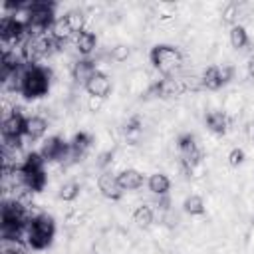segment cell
<instances>
[{
    "mask_svg": "<svg viewBox=\"0 0 254 254\" xmlns=\"http://www.w3.org/2000/svg\"><path fill=\"white\" fill-rule=\"evenodd\" d=\"M222 20L228 22V24H234V22L238 20V4H236V2H232V4H228V6L224 8Z\"/></svg>",
    "mask_w": 254,
    "mask_h": 254,
    "instance_id": "obj_27",
    "label": "cell"
},
{
    "mask_svg": "<svg viewBox=\"0 0 254 254\" xmlns=\"http://www.w3.org/2000/svg\"><path fill=\"white\" fill-rule=\"evenodd\" d=\"M230 44H232V48H236V50H240V48H244V46L248 44V34H246V30H244V26L234 24V26L230 28Z\"/></svg>",
    "mask_w": 254,
    "mask_h": 254,
    "instance_id": "obj_21",
    "label": "cell"
},
{
    "mask_svg": "<svg viewBox=\"0 0 254 254\" xmlns=\"http://www.w3.org/2000/svg\"><path fill=\"white\" fill-rule=\"evenodd\" d=\"M2 252L6 254H28V242L22 238H2Z\"/></svg>",
    "mask_w": 254,
    "mask_h": 254,
    "instance_id": "obj_17",
    "label": "cell"
},
{
    "mask_svg": "<svg viewBox=\"0 0 254 254\" xmlns=\"http://www.w3.org/2000/svg\"><path fill=\"white\" fill-rule=\"evenodd\" d=\"M139 127H141V119L135 115V117H131L127 123H125V131L127 133H131V131H139Z\"/></svg>",
    "mask_w": 254,
    "mask_h": 254,
    "instance_id": "obj_31",
    "label": "cell"
},
{
    "mask_svg": "<svg viewBox=\"0 0 254 254\" xmlns=\"http://www.w3.org/2000/svg\"><path fill=\"white\" fill-rule=\"evenodd\" d=\"M133 220L139 224V226H149L151 222H153V210L149 208V206H145V204H141V206H137L135 208V212H133Z\"/></svg>",
    "mask_w": 254,
    "mask_h": 254,
    "instance_id": "obj_23",
    "label": "cell"
},
{
    "mask_svg": "<svg viewBox=\"0 0 254 254\" xmlns=\"http://www.w3.org/2000/svg\"><path fill=\"white\" fill-rule=\"evenodd\" d=\"M85 91L89 93V97H101V99H105V97L109 95V91H111V79H109L105 73L97 71V73L85 83Z\"/></svg>",
    "mask_w": 254,
    "mask_h": 254,
    "instance_id": "obj_8",
    "label": "cell"
},
{
    "mask_svg": "<svg viewBox=\"0 0 254 254\" xmlns=\"http://www.w3.org/2000/svg\"><path fill=\"white\" fill-rule=\"evenodd\" d=\"M179 149L183 155H189L192 151H196V139L192 135H183L179 137Z\"/></svg>",
    "mask_w": 254,
    "mask_h": 254,
    "instance_id": "obj_26",
    "label": "cell"
},
{
    "mask_svg": "<svg viewBox=\"0 0 254 254\" xmlns=\"http://www.w3.org/2000/svg\"><path fill=\"white\" fill-rule=\"evenodd\" d=\"M95 73H97V69H95V62H91V60H79V62H75L73 67H71V75H73V79L79 81V83H83V85H85Z\"/></svg>",
    "mask_w": 254,
    "mask_h": 254,
    "instance_id": "obj_9",
    "label": "cell"
},
{
    "mask_svg": "<svg viewBox=\"0 0 254 254\" xmlns=\"http://www.w3.org/2000/svg\"><path fill=\"white\" fill-rule=\"evenodd\" d=\"M97 189L105 198L111 200H119L123 196V189L117 183V177H113L111 173H101L97 179Z\"/></svg>",
    "mask_w": 254,
    "mask_h": 254,
    "instance_id": "obj_7",
    "label": "cell"
},
{
    "mask_svg": "<svg viewBox=\"0 0 254 254\" xmlns=\"http://www.w3.org/2000/svg\"><path fill=\"white\" fill-rule=\"evenodd\" d=\"M149 58H151V64H153L161 73H165V75H171L173 71H177V69L183 65V56H181V52H179L177 48H173V46H167V44L155 46V48L151 50Z\"/></svg>",
    "mask_w": 254,
    "mask_h": 254,
    "instance_id": "obj_3",
    "label": "cell"
},
{
    "mask_svg": "<svg viewBox=\"0 0 254 254\" xmlns=\"http://www.w3.org/2000/svg\"><path fill=\"white\" fill-rule=\"evenodd\" d=\"M91 147V137L87 135V133H77L75 137H73V141H71V153L75 155V157H81V155H85V151Z\"/></svg>",
    "mask_w": 254,
    "mask_h": 254,
    "instance_id": "obj_19",
    "label": "cell"
},
{
    "mask_svg": "<svg viewBox=\"0 0 254 254\" xmlns=\"http://www.w3.org/2000/svg\"><path fill=\"white\" fill-rule=\"evenodd\" d=\"M48 129V123L44 117H38V115H32L26 119V137L30 139H40Z\"/></svg>",
    "mask_w": 254,
    "mask_h": 254,
    "instance_id": "obj_11",
    "label": "cell"
},
{
    "mask_svg": "<svg viewBox=\"0 0 254 254\" xmlns=\"http://www.w3.org/2000/svg\"><path fill=\"white\" fill-rule=\"evenodd\" d=\"M185 91H187V83H185L183 79L165 77V79L153 83L147 93H149V95L155 93V95H159V97H177V95H183Z\"/></svg>",
    "mask_w": 254,
    "mask_h": 254,
    "instance_id": "obj_4",
    "label": "cell"
},
{
    "mask_svg": "<svg viewBox=\"0 0 254 254\" xmlns=\"http://www.w3.org/2000/svg\"><path fill=\"white\" fill-rule=\"evenodd\" d=\"M248 73H250V77H254V56L248 62Z\"/></svg>",
    "mask_w": 254,
    "mask_h": 254,
    "instance_id": "obj_34",
    "label": "cell"
},
{
    "mask_svg": "<svg viewBox=\"0 0 254 254\" xmlns=\"http://www.w3.org/2000/svg\"><path fill=\"white\" fill-rule=\"evenodd\" d=\"M117 183L123 190H135L143 185V175L135 169H125L117 175Z\"/></svg>",
    "mask_w": 254,
    "mask_h": 254,
    "instance_id": "obj_10",
    "label": "cell"
},
{
    "mask_svg": "<svg viewBox=\"0 0 254 254\" xmlns=\"http://www.w3.org/2000/svg\"><path fill=\"white\" fill-rule=\"evenodd\" d=\"M183 206H185V212H189L192 216L194 214H204V200L200 196H196V194L187 196L185 202H183Z\"/></svg>",
    "mask_w": 254,
    "mask_h": 254,
    "instance_id": "obj_22",
    "label": "cell"
},
{
    "mask_svg": "<svg viewBox=\"0 0 254 254\" xmlns=\"http://www.w3.org/2000/svg\"><path fill=\"white\" fill-rule=\"evenodd\" d=\"M111 157H113V155H111V151H107V153H103V155L99 157V165H101V167H105V165H107V163L111 161Z\"/></svg>",
    "mask_w": 254,
    "mask_h": 254,
    "instance_id": "obj_33",
    "label": "cell"
},
{
    "mask_svg": "<svg viewBox=\"0 0 254 254\" xmlns=\"http://www.w3.org/2000/svg\"><path fill=\"white\" fill-rule=\"evenodd\" d=\"M244 163V151L242 149H232L230 153H228V165L230 167H238V165H242Z\"/></svg>",
    "mask_w": 254,
    "mask_h": 254,
    "instance_id": "obj_29",
    "label": "cell"
},
{
    "mask_svg": "<svg viewBox=\"0 0 254 254\" xmlns=\"http://www.w3.org/2000/svg\"><path fill=\"white\" fill-rule=\"evenodd\" d=\"M26 119L28 117H24L14 107V111L8 117H4V121H2V135L4 137H22V135H26Z\"/></svg>",
    "mask_w": 254,
    "mask_h": 254,
    "instance_id": "obj_6",
    "label": "cell"
},
{
    "mask_svg": "<svg viewBox=\"0 0 254 254\" xmlns=\"http://www.w3.org/2000/svg\"><path fill=\"white\" fill-rule=\"evenodd\" d=\"M147 185H149V190L155 192V194H167L169 189H171V181H169V177L163 175V173H155V175H151Z\"/></svg>",
    "mask_w": 254,
    "mask_h": 254,
    "instance_id": "obj_14",
    "label": "cell"
},
{
    "mask_svg": "<svg viewBox=\"0 0 254 254\" xmlns=\"http://www.w3.org/2000/svg\"><path fill=\"white\" fill-rule=\"evenodd\" d=\"M50 34H52L56 40L65 42L73 32H71V28H69V24H67V18L62 16V18H56V20H54V24H52V28H50Z\"/></svg>",
    "mask_w": 254,
    "mask_h": 254,
    "instance_id": "obj_15",
    "label": "cell"
},
{
    "mask_svg": "<svg viewBox=\"0 0 254 254\" xmlns=\"http://www.w3.org/2000/svg\"><path fill=\"white\" fill-rule=\"evenodd\" d=\"M103 101H105V99H101V97H89V101H87L89 111H99V109L103 107Z\"/></svg>",
    "mask_w": 254,
    "mask_h": 254,
    "instance_id": "obj_32",
    "label": "cell"
},
{
    "mask_svg": "<svg viewBox=\"0 0 254 254\" xmlns=\"http://www.w3.org/2000/svg\"><path fill=\"white\" fill-rule=\"evenodd\" d=\"M232 75H234V67H232V65H222V67H220V79H222V85H224L226 81H230Z\"/></svg>",
    "mask_w": 254,
    "mask_h": 254,
    "instance_id": "obj_30",
    "label": "cell"
},
{
    "mask_svg": "<svg viewBox=\"0 0 254 254\" xmlns=\"http://www.w3.org/2000/svg\"><path fill=\"white\" fill-rule=\"evenodd\" d=\"M127 58H129V48H127V46L119 44V46H115V48L111 50V60H115V62H125Z\"/></svg>",
    "mask_w": 254,
    "mask_h": 254,
    "instance_id": "obj_28",
    "label": "cell"
},
{
    "mask_svg": "<svg viewBox=\"0 0 254 254\" xmlns=\"http://www.w3.org/2000/svg\"><path fill=\"white\" fill-rule=\"evenodd\" d=\"M50 87V71L38 65H30L24 69L22 81H20V93L24 97H42Z\"/></svg>",
    "mask_w": 254,
    "mask_h": 254,
    "instance_id": "obj_1",
    "label": "cell"
},
{
    "mask_svg": "<svg viewBox=\"0 0 254 254\" xmlns=\"http://www.w3.org/2000/svg\"><path fill=\"white\" fill-rule=\"evenodd\" d=\"M42 157L46 159V161H62L67 153H71V145H67L64 139H60V137H50V139H46L44 141V145H42Z\"/></svg>",
    "mask_w": 254,
    "mask_h": 254,
    "instance_id": "obj_5",
    "label": "cell"
},
{
    "mask_svg": "<svg viewBox=\"0 0 254 254\" xmlns=\"http://www.w3.org/2000/svg\"><path fill=\"white\" fill-rule=\"evenodd\" d=\"M54 232H56V224H54V218L48 216V214H40L38 218H34L30 224H28V246L36 248V250H42L46 248L52 238H54Z\"/></svg>",
    "mask_w": 254,
    "mask_h": 254,
    "instance_id": "obj_2",
    "label": "cell"
},
{
    "mask_svg": "<svg viewBox=\"0 0 254 254\" xmlns=\"http://www.w3.org/2000/svg\"><path fill=\"white\" fill-rule=\"evenodd\" d=\"M206 127L212 131V133H224L226 127H228V117L222 113V111H210L206 117Z\"/></svg>",
    "mask_w": 254,
    "mask_h": 254,
    "instance_id": "obj_13",
    "label": "cell"
},
{
    "mask_svg": "<svg viewBox=\"0 0 254 254\" xmlns=\"http://www.w3.org/2000/svg\"><path fill=\"white\" fill-rule=\"evenodd\" d=\"M79 194V185L75 181H69V183H64L62 189H60V198L62 200H75Z\"/></svg>",
    "mask_w": 254,
    "mask_h": 254,
    "instance_id": "obj_25",
    "label": "cell"
},
{
    "mask_svg": "<svg viewBox=\"0 0 254 254\" xmlns=\"http://www.w3.org/2000/svg\"><path fill=\"white\" fill-rule=\"evenodd\" d=\"M44 163H46V159L42 157V153H28L22 169L26 173H40V171H44Z\"/></svg>",
    "mask_w": 254,
    "mask_h": 254,
    "instance_id": "obj_18",
    "label": "cell"
},
{
    "mask_svg": "<svg viewBox=\"0 0 254 254\" xmlns=\"http://www.w3.org/2000/svg\"><path fill=\"white\" fill-rule=\"evenodd\" d=\"M252 137H254V135H252Z\"/></svg>",
    "mask_w": 254,
    "mask_h": 254,
    "instance_id": "obj_35",
    "label": "cell"
},
{
    "mask_svg": "<svg viewBox=\"0 0 254 254\" xmlns=\"http://www.w3.org/2000/svg\"><path fill=\"white\" fill-rule=\"evenodd\" d=\"M24 173H26V171H24ZM46 181H48V177H46L44 171H40V173H26V187H28L32 192H40V190L46 187Z\"/></svg>",
    "mask_w": 254,
    "mask_h": 254,
    "instance_id": "obj_20",
    "label": "cell"
},
{
    "mask_svg": "<svg viewBox=\"0 0 254 254\" xmlns=\"http://www.w3.org/2000/svg\"><path fill=\"white\" fill-rule=\"evenodd\" d=\"M202 85H204L206 89L216 91V89L222 85V79H220V67H216V65L206 67L204 73H202Z\"/></svg>",
    "mask_w": 254,
    "mask_h": 254,
    "instance_id": "obj_16",
    "label": "cell"
},
{
    "mask_svg": "<svg viewBox=\"0 0 254 254\" xmlns=\"http://www.w3.org/2000/svg\"><path fill=\"white\" fill-rule=\"evenodd\" d=\"M95 44H97V38H95V34L93 32H79L77 36H75V48H77V52L79 54H83V56H87V54H91L93 50H95Z\"/></svg>",
    "mask_w": 254,
    "mask_h": 254,
    "instance_id": "obj_12",
    "label": "cell"
},
{
    "mask_svg": "<svg viewBox=\"0 0 254 254\" xmlns=\"http://www.w3.org/2000/svg\"><path fill=\"white\" fill-rule=\"evenodd\" d=\"M65 18H67V24H69V28H71V32H73V34H79V32H83L85 16H83L79 10H71L69 14H65Z\"/></svg>",
    "mask_w": 254,
    "mask_h": 254,
    "instance_id": "obj_24",
    "label": "cell"
}]
</instances>
